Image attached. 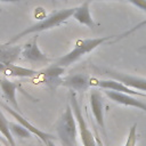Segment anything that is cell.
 Masks as SVG:
<instances>
[{
  "label": "cell",
  "mask_w": 146,
  "mask_h": 146,
  "mask_svg": "<svg viewBox=\"0 0 146 146\" xmlns=\"http://www.w3.org/2000/svg\"><path fill=\"white\" fill-rule=\"evenodd\" d=\"M74 11H75V7L74 8H66V9H60V10H57V11H52L50 15H48L47 17L41 19L40 22H38V23H35V24L24 29L22 32L17 33L7 43L13 44L14 42L18 41L19 39H22L23 36H26L29 34L39 33V32H42V31H46V30L54 29V27L63 24L64 22H66L70 17H72Z\"/></svg>",
  "instance_id": "6da1fadb"
},
{
  "label": "cell",
  "mask_w": 146,
  "mask_h": 146,
  "mask_svg": "<svg viewBox=\"0 0 146 146\" xmlns=\"http://www.w3.org/2000/svg\"><path fill=\"white\" fill-rule=\"evenodd\" d=\"M57 138L62 146H76L78 123L71 105H67L55 124Z\"/></svg>",
  "instance_id": "7a4b0ae2"
},
{
  "label": "cell",
  "mask_w": 146,
  "mask_h": 146,
  "mask_svg": "<svg viewBox=\"0 0 146 146\" xmlns=\"http://www.w3.org/2000/svg\"><path fill=\"white\" fill-rule=\"evenodd\" d=\"M113 36H102V38H94V39H80L76 40L74 48L67 52L66 55L59 57L58 59L55 60L54 64L58 65V66H70L71 64L75 63L76 60H79L81 57H83L84 55H87L88 52H91L92 50H95L97 47H99L100 44H103L104 42H106L107 40L112 39Z\"/></svg>",
  "instance_id": "3957f363"
},
{
  "label": "cell",
  "mask_w": 146,
  "mask_h": 146,
  "mask_svg": "<svg viewBox=\"0 0 146 146\" xmlns=\"http://www.w3.org/2000/svg\"><path fill=\"white\" fill-rule=\"evenodd\" d=\"M70 105L72 107V111L74 113V116H75V120H76V123H78V130H79V133H80L82 145L83 146H97L95 135L91 132V130L89 129V127H88V124L84 120V116L82 114L80 104H79L78 98H76V94L73 90L70 91Z\"/></svg>",
  "instance_id": "277c9868"
},
{
  "label": "cell",
  "mask_w": 146,
  "mask_h": 146,
  "mask_svg": "<svg viewBox=\"0 0 146 146\" xmlns=\"http://www.w3.org/2000/svg\"><path fill=\"white\" fill-rule=\"evenodd\" d=\"M102 74L107 75L110 79L116 80V81L123 83L124 86H127L129 88H132L135 90H140V91H145L146 92V78H140V76L131 75V74L119 72V71L111 70V68H103L102 70Z\"/></svg>",
  "instance_id": "5b68a950"
},
{
  "label": "cell",
  "mask_w": 146,
  "mask_h": 146,
  "mask_svg": "<svg viewBox=\"0 0 146 146\" xmlns=\"http://www.w3.org/2000/svg\"><path fill=\"white\" fill-rule=\"evenodd\" d=\"M36 40H38V36H34L31 41L26 42L22 47L21 55L25 60H27L32 64H47L51 59L44 52L41 51V49L38 47Z\"/></svg>",
  "instance_id": "8992f818"
},
{
  "label": "cell",
  "mask_w": 146,
  "mask_h": 146,
  "mask_svg": "<svg viewBox=\"0 0 146 146\" xmlns=\"http://www.w3.org/2000/svg\"><path fill=\"white\" fill-rule=\"evenodd\" d=\"M2 107L13 116V117H15L17 121H18V123H21L22 125H24L32 135H34V136H36L41 141H43L44 144L48 141V140H54V139H56V137L54 136V135H51V133H48V132H44V131H42V130H40V129H38L36 127H34L33 124H31L23 115H22V113H19V112H17L16 110H14L13 107H9L8 105H6V104H2Z\"/></svg>",
  "instance_id": "52a82bcc"
},
{
  "label": "cell",
  "mask_w": 146,
  "mask_h": 146,
  "mask_svg": "<svg viewBox=\"0 0 146 146\" xmlns=\"http://www.w3.org/2000/svg\"><path fill=\"white\" fill-rule=\"evenodd\" d=\"M64 73H65V67L52 64L40 73V79H41L42 82L46 83V86L48 88L54 90L57 87L62 86Z\"/></svg>",
  "instance_id": "ba28073f"
},
{
  "label": "cell",
  "mask_w": 146,
  "mask_h": 146,
  "mask_svg": "<svg viewBox=\"0 0 146 146\" xmlns=\"http://www.w3.org/2000/svg\"><path fill=\"white\" fill-rule=\"evenodd\" d=\"M91 86H97L98 88H102L104 90H113V91H119V92H123V94H128L131 96H138V97H143L146 98V94L145 92H140V91H136L132 88H129L127 86H124L123 83L113 80V79H108V80H97L96 82H92L91 80Z\"/></svg>",
  "instance_id": "9c48e42d"
},
{
  "label": "cell",
  "mask_w": 146,
  "mask_h": 146,
  "mask_svg": "<svg viewBox=\"0 0 146 146\" xmlns=\"http://www.w3.org/2000/svg\"><path fill=\"white\" fill-rule=\"evenodd\" d=\"M104 92L114 103H117V104L123 105V106L136 107L138 110H141V111L146 112V103H144L143 100H139V99L135 98L131 95L119 92V91H113V90H105Z\"/></svg>",
  "instance_id": "30bf717a"
},
{
  "label": "cell",
  "mask_w": 146,
  "mask_h": 146,
  "mask_svg": "<svg viewBox=\"0 0 146 146\" xmlns=\"http://www.w3.org/2000/svg\"><path fill=\"white\" fill-rule=\"evenodd\" d=\"M62 86L67 87L73 91L83 92L91 86V79L88 74H84V73L72 74L63 78Z\"/></svg>",
  "instance_id": "8fae6325"
},
{
  "label": "cell",
  "mask_w": 146,
  "mask_h": 146,
  "mask_svg": "<svg viewBox=\"0 0 146 146\" xmlns=\"http://www.w3.org/2000/svg\"><path fill=\"white\" fill-rule=\"evenodd\" d=\"M90 107L92 115L97 122V124L100 127L103 132L105 133V121H104V104H103V97L100 92L97 89L91 90L90 92Z\"/></svg>",
  "instance_id": "7c38bea8"
},
{
  "label": "cell",
  "mask_w": 146,
  "mask_h": 146,
  "mask_svg": "<svg viewBox=\"0 0 146 146\" xmlns=\"http://www.w3.org/2000/svg\"><path fill=\"white\" fill-rule=\"evenodd\" d=\"M0 88L2 90L3 97L13 106V108L16 110L17 112L22 113L21 110H19L18 102L16 99V90L18 88V84L15 83V82H13V81H10L7 78H2V79H0Z\"/></svg>",
  "instance_id": "4fadbf2b"
},
{
  "label": "cell",
  "mask_w": 146,
  "mask_h": 146,
  "mask_svg": "<svg viewBox=\"0 0 146 146\" xmlns=\"http://www.w3.org/2000/svg\"><path fill=\"white\" fill-rule=\"evenodd\" d=\"M90 1L86 0L82 5H80L79 7H75V11L73 14V18L75 21H78L80 24L86 25L87 27L94 29L96 27V23L94 22L91 14H90Z\"/></svg>",
  "instance_id": "5bb4252c"
},
{
  "label": "cell",
  "mask_w": 146,
  "mask_h": 146,
  "mask_svg": "<svg viewBox=\"0 0 146 146\" xmlns=\"http://www.w3.org/2000/svg\"><path fill=\"white\" fill-rule=\"evenodd\" d=\"M23 46H13L9 43L0 44V63L5 65L13 64L22 54Z\"/></svg>",
  "instance_id": "9a60e30c"
},
{
  "label": "cell",
  "mask_w": 146,
  "mask_h": 146,
  "mask_svg": "<svg viewBox=\"0 0 146 146\" xmlns=\"http://www.w3.org/2000/svg\"><path fill=\"white\" fill-rule=\"evenodd\" d=\"M1 73H3L7 76H14V78H30L35 75L38 72L32 68L18 66L15 64H9V65H5L3 71Z\"/></svg>",
  "instance_id": "2e32d148"
},
{
  "label": "cell",
  "mask_w": 146,
  "mask_h": 146,
  "mask_svg": "<svg viewBox=\"0 0 146 146\" xmlns=\"http://www.w3.org/2000/svg\"><path fill=\"white\" fill-rule=\"evenodd\" d=\"M0 133L8 140V143H9L10 146H16L14 136L11 135L10 129H9V121L6 119V116L3 115V113L1 112V110H0Z\"/></svg>",
  "instance_id": "e0dca14e"
},
{
  "label": "cell",
  "mask_w": 146,
  "mask_h": 146,
  "mask_svg": "<svg viewBox=\"0 0 146 146\" xmlns=\"http://www.w3.org/2000/svg\"><path fill=\"white\" fill-rule=\"evenodd\" d=\"M9 129H10V132L14 137H17V138H21V139H24V138H30L32 136V133L24 127L22 125L21 123H14V122H9Z\"/></svg>",
  "instance_id": "ac0fdd59"
},
{
  "label": "cell",
  "mask_w": 146,
  "mask_h": 146,
  "mask_svg": "<svg viewBox=\"0 0 146 146\" xmlns=\"http://www.w3.org/2000/svg\"><path fill=\"white\" fill-rule=\"evenodd\" d=\"M136 143H137V123H133L129 129L128 138L124 146H136Z\"/></svg>",
  "instance_id": "d6986e66"
},
{
  "label": "cell",
  "mask_w": 146,
  "mask_h": 146,
  "mask_svg": "<svg viewBox=\"0 0 146 146\" xmlns=\"http://www.w3.org/2000/svg\"><path fill=\"white\" fill-rule=\"evenodd\" d=\"M146 25V19H144L143 22H140V23H138L137 25H135L133 27H131V29H129L128 31H125L124 33H122V34H120L119 36H117V39L116 40H120V39H123V38H127V36H129L131 33H133V32H136V31H138L139 29H141V27H144Z\"/></svg>",
  "instance_id": "ffe728a7"
},
{
  "label": "cell",
  "mask_w": 146,
  "mask_h": 146,
  "mask_svg": "<svg viewBox=\"0 0 146 146\" xmlns=\"http://www.w3.org/2000/svg\"><path fill=\"white\" fill-rule=\"evenodd\" d=\"M130 3H132L135 7L144 10L146 13V0H128Z\"/></svg>",
  "instance_id": "44dd1931"
},
{
  "label": "cell",
  "mask_w": 146,
  "mask_h": 146,
  "mask_svg": "<svg viewBox=\"0 0 146 146\" xmlns=\"http://www.w3.org/2000/svg\"><path fill=\"white\" fill-rule=\"evenodd\" d=\"M95 138H96V145L97 146H104V144H103V141H102V139L99 138V135H98V131L95 129Z\"/></svg>",
  "instance_id": "7402d4cb"
},
{
  "label": "cell",
  "mask_w": 146,
  "mask_h": 146,
  "mask_svg": "<svg viewBox=\"0 0 146 146\" xmlns=\"http://www.w3.org/2000/svg\"><path fill=\"white\" fill-rule=\"evenodd\" d=\"M0 145H3V146H10L8 140L3 137V136H0Z\"/></svg>",
  "instance_id": "603a6c76"
},
{
  "label": "cell",
  "mask_w": 146,
  "mask_h": 146,
  "mask_svg": "<svg viewBox=\"0 0 146 146\" xmlns=\"http://www.w3.org/2000/svg\"><path fill=\"white\" fill-rule=\"evenodd\" d=\"M46 146H56V144L54 143V140H48L46 143Z\"/></svg>",
  "instance_id": "cb8c5ba5"
},
{
  "label": "cell",
  "mask_w": 146,
  "mask_h": 146,
  "mask_svg": "<svg viewBox=\"0 0 146 146\" xmlns=\"http://www.w3.org/2000/svg\"><path fill=\"white\" fill-rule=\"evenodd\" d=\"M17 1H22V0H0V2H17Z\"/></svg>",
  "instance_id": "d4e9b609"
},
{
  "label": "cell",
  "mask_w": 146,
  "mask_h": 146,
  "mask_svg": "<svg viewBox=\"0 0 146 146\" xmlns=\"http://www.w3.org/2000/svg\"><path fill=\"white\" fill-rule=\"evenodd\" d=\"M138 50H139V51H141V52H146V44H145V46H141Z\"/></svg>",
  "instance_id": "484cf974"
},
{
  "label": "cell",
  "mask_w": 146,
  "mask_h": 146,
  "mask_svg": "<svg viewBox=\"0 0 146 146\" xmlns=\"http://www.w3.org/2000/svg\"><path fill=\"white\" fill-rule=\"evenodd\" d=\"M89 1L91 2V1H105V0H89ZM119 1H123V0H119Z\"/></svg>",
  "instance_id": "4316f807"
},
{
  "label": "cell",
  "mask_w": 146,
  "mask_h": 146,
  "mask_svg": "<svg viewBox=\"0 0 146 146\" xmlns=\"http://www.w3.org/2000/svg\"><path fill=\"white\" fill-rule=\"evenodd\" d=\"M64 1H68V0H64Z\"/></svg>",
  "instance_id": "83f0119b"
},
{
  "label": "cell",
  "mask_w": 146,
  "mask_h": 146,
  "mask_svg": "<svg viewBox=\"0 0 146 146\" xmlns=\"http://www.w3.org/2000/svg\"><path fill=\"white\" fill-rule=\"evenodd\" d=\"M0 146H3V145H0Z\"/></svg>",
  "instance_id": "f1b7e54d"
}]
</instances>
